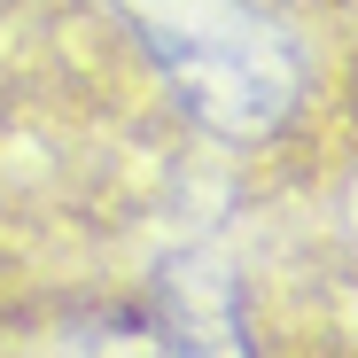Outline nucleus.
Instances as JSON below:
<instances>
[{"label": "nucleus", "mask_w": 358, "mask_h": 358, "mask_svg": "<svg viewBox=\"0 0 358 358\" xmlns=\"http://www.w3.org/2000/svg\"><path fill=\"white\" fill-rule=\"evenodd\" d=\"M171 101L218 141H265L304 101V47L257 0H109Z\"/></svg>", "instance_id": "nucleus-1"}]
</instances>
